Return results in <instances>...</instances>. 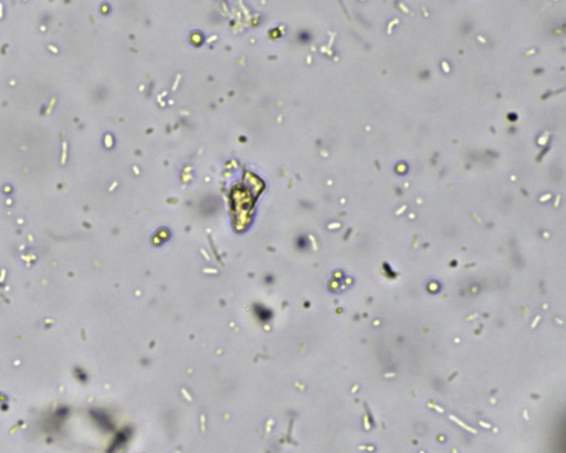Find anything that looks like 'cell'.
<instances>
[]
</instances>
